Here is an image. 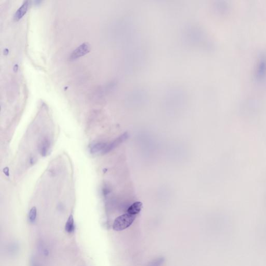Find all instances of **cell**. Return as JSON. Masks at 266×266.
<instances>
[{"label": "cell", "instance_id": "cell-3", "mask_svg": "<svg viewBox=\"0 0 266 266\" xmlns=\"http://www.w3.org/2000/svg\"><path fill=\"white\" fill-rule=\"evenodd\" d=\"M128 133L126 132V133L123 134V135H121V136L118 137L117 139L114 140V141H112V142L110 143L109 144H107V146L106 147V149H105L104 152L103 153V154H105L106 153H109V151H110L113 150L114 148H115L116 147H117L118 145L121 144V143H123L124 141H125V140L128 138Z\"/></svg>", "mask_w": 266, "mask_h": 266}, {"label": "cell", "instance_id": "cell-9", "mask_svg": "<svg viewBox=\"0 0 266 266\" xmlns=\"http://www.w3.org/2000/svg\"><path fill=\"white\" fill-rule=\"evenodd\" d=\"M65 230L66 232H67L69 233H73L74 230V223L73 217L72 215L69 216V218L66 222Z\"/></svg>", "mask_w": 266, "mask_h": 266}, {"label": "cell", "instance_id": "cell-7", "mask_svg": "<svg viewBox=\"0 0 266 266\" xmlns=\"http://www.w3.org/2000/svg\"><path fill=\"white\" fill-rule=\"evenodd\" d=\"M29 7V2L26 1L23 4L22 6L17 11L14 15V20L16 21H18L20 20L23 16L26 14L28 8Z\"/></svg>", "mask_w": 266, "mask_h": 266}, {"label": "cell", "instance_id": "cell-2", "mask_svg": "<svg viewBox=\"0 0 266 266\" xmlns=\"http://www.w3.org/2000/svg\"><path fill=\"white\" fill-rule=\"evenodd\" d=\"M91 50V45L88 43H84L76 48L70 55V60L73 61L81 57L84 56L89 53Z\"/></svg>", "mask_w": 266, "mask_h": 266}, {"label": "cell", "instance_id": "cell-5", "mask_svg": "<svg viewBox=\"0 0 266 266\" xmlns=\"http://www.w3.org/2000/svg\"><path fill=\"white\" fill-rule=\"evenodd\" d=\"M107 144V143L101 142L91 144L90 147V153L91 154H100L101 153L103 154Z\"/></svg>", "mask_w": 266, "mask_h": 266}, {"label": "cell", "instance_id": "cell-8", "mask_svg": "<svg viewBox=\"0 0 266 266\" xmlns=\"http://www.w3.org/2000/svg\"><path fill=\"white\" fill-rule=\"evenodd\" d=\"M143 207V203L140 202H136L131 205L127 210V213L131 215H136L138 214Z\"/></svg>", "mask_w": 266, "mask_h": 266}, {"label": "cell", "instance_id": "cell-10", "mask_svg": "<svg viewBox=\"0 0 266 266\" xmlns=\"http://www.w3.org/2000/svg\"><path fill=\"white\" fill-rule=\"evenodd\" d=\"M37 210L35 206L32 207L31 208L30 212L28 215L29 220L30 223H33L35 221L36 218H37Z\"/></svg>", "mask_w": 266, "mask_h": 266}, {"label": "cell", "instance_id": "cell-11", "mask_svg": "<svg viewBox=\"0 0 266 266\" xmlns=\"http://www.w3.org/2000/svg\"><path fill=\"white\" fill-rule=\"evenodd\" d=\"M4 173L7 174L8 173V169L7 168H5L4 169Z\"/></svg>", "mask_w": 266, "mask_h": 266}, {"label": "cell", "instance_id": "cell-4", "mask_svg": "<svg viewBox=\"0 0 266 266\" xmlns=\"http://www.w3.org/2000/svg\"><path fill=\"white\" fill-rule=\"evenodd\" d=\"M266 74V57H262L258 62L257 67L256 77L257 79L261 80Z\"/></svg>", "mask_w": 266, "mask_h": 266}, {"label": "cell", "instance_id": "cell-1", "mask_svg": "<svg viewBox=\"0 0 266 266\" xmlns=\"http://www.w3.org/2000/svg\"><path fill=\"white\" fill-rule=\"evenodd\" d=\"M136 215H131L129 213L124 214L116 218L113 224V229L115 231L123 230L129 227L134 221Z\"/></svg>", "mask_w": 266, "mask_h": 266}, {"label": "cell", "instance_id": "cell-6", "mask_svg": "<svg viewBox=\"0 0 266 266\" xmlns=\"http://www.w3.org/2000/svg\"><path fill=\"white\" fill-rule=\"evenodd\" d=\"M39 151L41 156L45 157L49 153L50 147H51V143L47 138H43L39 144Z\"/></svg>", "mask_w": 266, "mask_h": 266}]
</instances>
